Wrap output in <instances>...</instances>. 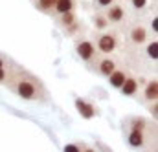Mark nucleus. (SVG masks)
I'll return each mask as SVG.
<instances>
[{
	"instance_id": "nucleus-1",
	"label": "nucleus",
	"mask_w": 158,
	"mask_h": 152,
	"mask_svg": "<svg viewBox=\"0 0 158 152\" xmlns=\"http://www.w3.org/2000/svg\"><path fill=\"white\" fill-rule=\"evenodd\" d=\"M11 88L24 101H39L42 97V92H44L42 84L33 75H30V74H19L13 79Z\"/></svg>"
},
{
	"instance_id": "nucleus-2",
	"label": "nucleus",
	"mask_w": 158,
	"mask_h": 152,
	"mask_svg": "<svg viewBox=\"0 0 158 152\" xmlns=\"http://www.w3.org/2000/svg\"><path fill=\"white\" fill-rule=\"evenodd\" d=\"M94 46H96V50L99 53L109 55V53L116 51V48H118V35L114 31H101L98 35V38H96V44Z\"/></svg>"
},
{
	"instance_id": "nucleus-3",
	"label": "nucleus",
	"mask_w": 158,
	"mask_h": 152,
	"mask_svg": "<svg viewBox=\"0 0 158 152\" xmlns=\"http://www.w3.org/2000/svg\"><path fill=\"white\" fill-rule=\"evenodd\" d=\"M105 13V18L109 20V24H121V22H125V18H127V9L121 6V4H110L107 9H103Z\"/></svg>"
},
{
	"instance_id": "nucleus-4",
	"label": "nucleus",
	"mask_w": 158,
	"mask_h": 152,
	"mask_svg": "<svg viewBox=\"0 0 158 152\" xmlns=\"http://www.w3.org/2000/svg\"><path fill=\"white\" fill-rule=\"evenodd\" d=\"M76 51H77L79 59L85 61V62L94 61L96 53H98V50H96V46H94L92 40H79L77 44H76Z\"/></svg>"
},
{
	"instance_id": "nucleus-5",
	"label": "nucleus",
	"mask_w": 158,
	"mask_h": 152,
	"mask_svg": "<svg viewBox=\"0 0 158 152\" xmlns=\"http://www.w3.org/2000/svg\"><path fill=\"white\" fill-rule=\"evenodd\" d=\"M147 30L142 26V24H134V26H131V30H129V40L134 44V46H142V44H145V40H147Z\"/></svg>"
},
{
	"instance_id": "nucleus-6",
	"label": "nucleus",
	"mask_w": 158,
	"mask_h": 152,
	"mask_svg": "<svg viewBox=\"0 0 158 152\" xmlns=\"http://www.w3.org/2000/svg\"><path fill=\"white\" fill-rule=\"evenodd\" d=\"M76 108H77L79 115L85 117V119H92V117L96 115V108H94V105L88 103V101H85V99H76Z\"/></svg>"
},
{
	"instance_id": "nucleus-7",
	"label": "nucleus",
	"mask_w": 158,
	"mask_h": 152,
	"mask_svg": "<svg viewBox=\"0 0 158 152\" xmlns=\"http://www.w3.org/2000/svg\"><path fill=\"white\" fill-rule=\"evenodd\" d=\"M76 9V0H55V6L52 9V15H63V13H68V11H74Z\"/></svg>"
},
{
	"instance_id": "nucleus-8",
	"label": "nucleus",
	"mask_w": 158,
	"mask_h": 152,
	"mask_svg": "<svg viewBox=\"0 0 158 152\" xmlns=\"http://www.w3.org/2000/svg\"><path fill=\"white\" fill-rule=\"evenodd\" d=\"M116 61L114 59H109V57H105V59H101L99 62H98V74H101L103 77H109L114 70H116Z\"/></svg>"
},
{
	"instance_id": "nucleus-9",
	"label": "nucleus",
	"mask_w": 158,
	"mask_h": 152,
	"mask_svg": "<svg viewBox=\"0 0 158 152\" xmlns=\"http://www.w3.org/2000/svg\"><path fill=\"white\" fill-rule=\"evenodd\" d=\"M119 92H121V95H127V97L134 95V94L138 92V81H136L134 77L127 75L125 82H123V84H121V88H119Z\"/></svg>"
},
{
	"instance_id": "nucleus-10",
	"label": "nucleus",
	"mask_w": 158,
	"mask_h": 152,
	"mask_svg": "<svg viewBox=\"0 0 158 152\" xmlns=\"http://www.w3.org/2000/svg\"><path fill=\"white\" fill-rule=\"evenodd\" d=\"M127 75H129V74H127L125 70H118V68H116V70L107 77V79H109V84H110L112 88H118V90H119V88H121V84L125 82Z\"/></svg>"
},
{
	"instance_id": "nucleus-11",
	"label": "nucleus",
	"mask_w": 158,
	"mask_h": 152,
	"mask_svg": "<svg viewBox=\"0 0 158 152\" xmlns=\"http://www.w3.org/2000/svg\"><path fill=\"white\" fill-rule=\"evenodd\" d=\"M143 97H145L147 101H151V103H156V97H158V82H156V79H153V81L147 82V86H145V90H143Z\"/></svg>"
},
{
	"instance_id": "nucleus-12",
	"label": "nucleus",
	"mask_w": 158,
	"mask_h": 152,
	"mask_svg": "<svg viewBox=\"0 0 158 152\" xmlns=\"http://www.w3.org/2000/svg\"><path fill=\"white\" fill-rule=\"evenodd\" d=\"M129 145L132 149H140L143 145V132L142 130H131V134H129Z\"/></svg>"
},
{
	"instance_id": "nucleus-13",
	"label": "nucleus",
	"mask_w": 158,
	"mask_h": 152,
	"mask_svg": "<svg viewBox=\"0 0 158 152\" xmlns=\"http://www.w3.org/2000/svg\"><path fill=\"white\" fill-rule=\"evenodd\" d=\"M35 9H39L40 13H50L52 15V9L55 6V0H31Z\"/></svg>"
},
{
	"instance_id": "nucleus-14",
	"label": "nucleus",
	"mask_w": 158,
	"mask_h": 152,
	"mask_svg": "<svg viewBox=\"0 0 158 152\" xmlns=\"http://www.w3.org/2000/svg\"><path fill=\"white\" fill-rule=\"evenodd\" d=\"M77 20V17H76V11H68V13H63V15H59V24L66 30V28H70L74 22Z\"/></svg>"
},
{
	"instance_id": "nucleus-15",
	"label": "nucleus",
	"mask_w": 158,
	"mask_h": 152,
	"mask_svg": "<svg viewBox=\"0 0 158 152\" xmlns=\"http://www.w3.org/2000/svg\"><path fill=\"white\" fill-rule=\"evenodd\" d=\"M94 28L99 30V31H105V30L109 28V20L105 18L103 13H96V15H94Z\"/></svg>"
},
{
	"instance_id": "nucleus-16",
	"label": "nucleus",
	"mask_w": 158,
	"mask_h": 152,
	"mask_svg": "<svg viewBox=\"0 0 158 152\" xmlns=\"http://www.w3.org/2000/svg\"><path fill=\"white\" fill-rule=\"evenodd\" d=\"M145 51H147V57H149L151 61H156L158 59V42L156 40L149 42V44L145 46Z\"/></svg>"
},
{
	"instance_id": "nucleus-17",
	"label": "nucleus",
	"mask_w": 158,
	"mask_h": 152,
	"mask_svg": "<svg viewBox=\"0 0 158 152\" xmlns=\"http://www.w3.org/2000/svg\"><path fill=\"white\" fill-rule=\"evenodd\" d=\"M143 128H145V119H143V117H136V119H132V123H131V130H142V132H143Z\"/></svg>"
},
{
	"instance_id": "nucleus-18",
	"label": "nucleus",
	"mask_w": 158,
	"mask_h": 152,
	"mask_svg": "<svg viewBox=\"0 0 158 152\" xmlns=\"http://www.w3.org/2000/svg\"><path fill=\"white\" fill-rule=\"evenodd\" d=\"M129 2H131L132 9H136V11H143L149 4V0H129Z\"/></svg>"
},
{
	"instance_id": "nucleus-19",
	"label": "nucleus",
	"mask_w": 158,
	"mask_h": 152,
	"mask_svg": "<svg viewBox=\"0 0 158 152\" xmlns=\"http://www.w3.org/2000/svg\"><path fill=\"white\" fill-rule=\"evenodd\" d=\"M116 0H94V7L96 9H99V11H103V9H107L110 4H114Z\"/></svg>"
},
{
	"instance_id": "nucleus-20",
	"label": "nucleus",
	"mask_w": 158,
	"mask_h": 152,
	"mask_svg": "<svg viewBox=\"0 0 158 152\" xmlns=\"http://www.w3.org/2000/svg\"><path fill=\"white\" fill-rule=\"evenodd\" d=\"M64 152H81L79 150L77 145H74V143H68V145H64V149H63Z\"/></svg>"
},
{
	"instance_id": "nucleus-21",
	"label": "nucleus",
	"mask_w": 158,
	"mask_h": 152,
	"mask_svg": "<svg viewBox=\"0 0 158 152\" xmlns=\"http://www.w3.org/2000/svg\"><path fill=\"white\" fill-rule=\"evenodd\" d=\"M7 81V72L4 68H0V82H6Z\"/></svg>"
},
{
	"instance_id": "nucleus-22",
	"label": "nucleus",
	"mask_w": 158,
	"mask_h": 152,
	"mask_svg": "<svg viewBox=\"0 0 158 152\" xmlns=\"http://www.w3.org/2000/svg\"><path fill=\"white\" fill-rule=\"evenodd\" d=\"M151 30H153V33H156V31H158V26H156V17H153V20H151Z\"/></svg>"
},
{
	"instance_id": "nucleus-23",
	"label": "nucleus",
	"mask_w": 158,
	"mask_h": 152,
	"mask_svg": "<svg viewBox=\"0 0 158 152\" xmlns=\"http://www.w3.org/2000/svg\"><path fill=\"white\" fill-rule=\"evenodd\" d=\"M151 114L156 115V103H153V105H151Z\"/></svg>"
},
{
	"instance_id": "nucleus-24",
	"label": "nucleus",
	"mask_w": 158,
	"mask_h": 152,
	"mask_svg": "<svg viewBox=\"0 0 158 152\" xmlns=\"http://www.w3.org/2000/svg\"><path fill=\"white\" fill-rule=\"evenodd\" d=\"M4 64H6V61H4V59L0 57V68H4Z\"/></svg>"
},
{
	"instance_id": "nucleus-25",
	"label": "nucleus",
	"mask_w": 158,
	"mask_h": 152,
	"mask_svg": "<svg viewBox=\"0 0 158 152\" xmlns=\"http://www.w3.org/2000/svg\"><path fill=\"white\" fill-rule=\"evenodd\" d=\"M83 152H96V150H94V149H85Z\"/></svg>"
}]
</instances>
